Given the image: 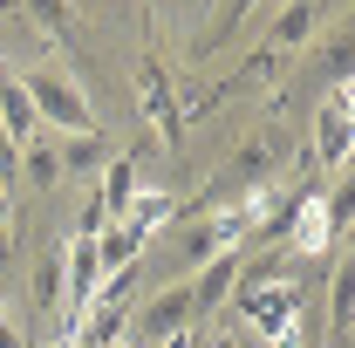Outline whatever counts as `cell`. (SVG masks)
I'll list each match as a JSON object with an SVG mask.
<instances>
[{
  "label": "cell",
  "instance_id": "cell-1",
  "mask_svg": "<svg viewBox=\"0 0 355 348\" xmlns=\"http://www.w3.org/2000/svg\"><path fill=\"white\" fill-rule=\"evenodd\" d=\"M21 89H28V103H35V123L55 137H83V130H103L96 123V103H89V89L76 69H62V62H48V69H35V76H21Z\"/></svg>",
  "mask_w": 355,
  "mask_h": 348
},
{
  "label": "cell",
  "instance_id": "cell-2",
  "mask_svg": "<svg viewBox=\"0 0 355 348\" xmlns=\"http://www.w3.org/2000/svg\"><path fill=\"white\" fill-rule=\"evenodd\" d=\"M198 328V294H191V280H164L150 301L130 307V335L150 348H164L171 335H191Z\"/></svg>",
  "mask_w": 355,
  "mask_h": 348
},
{
  "label": "cell",
  "instance_id": "cell-3",
  "mask_svg": "<svg viewBox=\"0 0 355 348\" xmlns=\"http://www.w3.org/2000/svg\"><path fill=\"white\" fill-rule=\"evenodd\" d=\"M287 69H294V55H273V48H260V42H253V48H246V62H239L225 82H212L205 96H198V103H191V110H184V116L225 110V103H239V96H266V89H280V76H287Z\"/></svg>",
  "mask_w": 355,
  "mask_h": 348
},
{
  "label": "cell",
  "instance_id": "cell-4",
  "mask_svg": "<svg viewBox=\"0 0 355 348\" xmlns=\"http://www.w3.org/2000/svg\"><path fill=\"white\" fill-rule=\"evenodd\" d=\"M137 103H144V123L157 130V143H178V137H184V110H178V89H171L164 62H157L150 48L137 55Z\"/></svg>",
  "mask_w": 355,
  "mask_h": 348
},
{
  "label": "cell",
  "instance_id": "cell-5",
  "mask_svg": "<svg viewBox=\"0 0 355 348\" xmlns=\"http://www.w3.org/2000/svg\"><path fill=\"white\" fill-rule=\"evenodd\" d=\"M349 150H355V103H349V89H335L314 110V157L328 171H349Z\"/></svg>",
  "mask_w": 355,
  "mask_h": 348
},
{
  "label": "cell",
  "instance_id": "cell-6",
  "mask_svg": "<svg viewBox=\"0 0 355 348\" xmlns=\"http://www.w3.org/2000/svg\"><path fill=\"white\" fill-rule=\"evenodd\" d=\"M321 14H328V0H287V7L266 21L260 48H273V55H301V48L314 42V28H321Z\"/></svg>",
  "mask_w": 355,
  "mask_h": 348
},
{
  "label": "cell",
  "instance_id": "cell-7",
  "mask_svg": "<svg viewBox=\"0 0 355 348\" xmlns=\"http://www.w3.org/2000/svg\"><path fill=\"white\" fill-rule=\"evenodd\" d=\"M55 137V130H48ZM116 150H110V137L103 130H83V137H55V164H62V184H76V177H103Z\"/></svg>",
  "mask_w": 355,
  "mask_h": 348
},
{
  "label": "cell",
  "instance_id": "cell-8",
  "mask_svg": "<svg viewBox=\"0 0 355 348\" xmlns=\"http://www.w3.org/2000/svg\"><path fill=\"white\" fill-rule=\"evenodd\" d=\"M28 294H35V314L62 328V301H69V266H62V239H55L42 260H35V273H28Z\"/></svg>",
  "mask_w": 355,
  "mask_h": 348
},
{
  "label": "cell",
  "instance_id": "cell-9",
  "mask_svg": "<svg viewBox=\"0 0 355 348\" xmlns=\"http://www.w3.org/2000/svg\"><path fill=\"white\" fill-rule=\"evenodd\" d=\"M150 253V232L137 225V218H110L103 232H96V260H103V273H123V266H137Z\"/></svg>",
  "mask_w": 355,
  "mask_h": 348
},
{
  "label": "cell",
  "instance_id": "cell-10",
  "mask_svg": "<svg viewBox=\"0 0 355 348\" xmlns=\"http://www.w3.org/2000/svg\"><path fill=\"white\" fill-rule=\"evenodd\" d=\"M130 198H137V157H110V164H103V177H96V198H89V205H96V212H103V225H110V218L130 212Z\"/></svg>",
  "mask_w": 355,
  "mask_h": 348
},
{
  "label": "cell",
  "instance_id": "cell-11",
  "mask_svg": "<svg viewBox=\"0 0 355 348\" xmlns=\"http://www.w3.org/2000/svg\"><path fill=\"white\" fill-rule=\"evenodd\" d=\"M0 130H7V143H14V150H21L28 137H42V123H35V103H28L21 76H0Z\"/></svg>",
  "mask_w": 355,
  "mask_h": 348
},
{
  "label": "cell",
  "instance_id": "cell-12",
  "mask_svg": "<svg viewBox=\"0 0 355 348\" xmlns=\"http://www.w3.org/2000/svg\"><path fill=\"white\" fill-rule=\"evenodd\" d=\"M35 28H42L48 42H62V48H83V28H76V7L69 0H14Z\"/></svg>",
  "mask_w": 355,
  "mask_h": 348
},
{
  "label": "cell",
  "instance_id": "cell-13",
  "mask_svg": "<svg viewBox=\"0 0 355 348\" xmlns=\"http://www.w3.org/2000/svg\"><path fill=\"white\" fill-rule=\"evenodd\" d=\"M14 171H28L35 191H55L62 184V164H55V137H28L21 150H14Z\"/></svg>",
  "mask_w": 355,
  "mask_h": 348
},
{
  "label": "cell",
  "instance_id": "cell-14",
  "mask_svg": "<svg viewBox=\"0 0 355 348\" xmlns=\"http://www.w3.org/2000/svg\"><path fill=\"white\" fill-rule=\"evenodd\" d=\"M253 7H260V0H232V7H225L219 21H212V35H205V48H198V55H219V48H225V35H239Z\"/></svg>",
  "mask_w": 355,
  "mask_h": 348
},
{
  "label": "cell",
  "instance_id": "cell-15",
  "mask_svg": "<svg viewBox=\"0 0 355 348\" xmlns=\"http://www.w3.org/2000/svg\"><path fill=\"white\" fill-rule=\"evenodd\" d=\"M349 301H355V273H349V266H335V294H328V321H335V335H349Z\"/></svg>",
  "mask_w": 355,
  "mask_h": 348
},
{
  "label": "cell",
  "instance_id": "cell-16",
  "mask_svg": "<svg viewBox=\"0 0 355 348\" xmlns=\"http://www.w3.org/2000/svg\"><path fill=\"white\" fill-rule=\"evenodd\" d=\"M0 348H28V335H21V328H14L7 314H0Z\"/></svg>",
  "mask_w": 355,
  "mask_h": 348
},
{
  "label": "cell",
  "instance_id": "cell-17",
  "mask_svg": "<svg viewBox=\"0 0 355 348\" xmlns=\"http://www.w3.org/2000/svg\"><path fill=\"white\" fill-rule=\"evenodd\" d=\"M14 266V225H0V273Z\"/></svg>",
  "mask_w": 355,
  "mask_h": 348
},
{
  "label": "cell",
  "instance_id": "cell-18",
  "mask_svg": "<svg viewBox=\"0 0 355 348\" xmlns=\"http://www.w3.org/2000/svg\"><path fill=\"white\" fill-rule=\"evenodd\" d=\"M0 225H14V198L7 191H0Z\"/></svg>",
  "mask_w": 355,
  "mask_h": 348
},
{
  "label": "cell",
  "instance_id": "cell-19",
  "mask_svg": "<svg viewBox=\"0 0 355 348\" xmlns=\"http://www.w3.org/2000/svg\"><path fill=\"white\" fill-rule=\"evenodd\" d=\"M164 348H191V335H171V342H164Z\"/></svg>",
  "mask_w": 355,
  "mask_h": 348
},
{
  "label": "cell",
  "instance_id": "cell-20",
  "mask_svg": "<svg viewBox=\"0 0 355 348\" xmlns=\"http://www.w3.org/2000/svg\"><path fill=\"white\" fill-rule=\"evenodd\" d=\"M116 348H150V342H137V335H123V342H116Z\"/></svg>",
  "mask_w": 355,
  "mask_h": 348
},
{
  "label": "cell",
  "instance_id": "cell-21",
  "mask_svg": "<svg viewBox=\"0 0 355 348\" xmlns=\"http://www.w3.org/2000/svg\"><path fill=\"white\" fill-rule=\"evenodd\" d=\"M0 314H7V287H0Z\"/></svg>",
  "mask_w": 355,
  "mask_h": 348
},
{
  "label": "cell",
  "instance_id": "cell-22",
  "mask_svg": "<svg viewBox=\"0 0 355 348\" xmlns=\"http://www.w3.org/2000/svg\"><path fill=\"white\" fill-rule=\"evenodd\" d=\"M7 7H14V0H0V14H7Z\"/></svg>",
  "mask_w": 355,
  "mask_h": 348
},
{
  "label": "cell",
  "instance_id": "cell-23",
  "mask_svg": "<svg viewBox=\"0 0 355 348\" xmlns=\"http://www.w3.org/2000/svg\"><path fill=\"white\" fill-rule=\"evenodd\" d=\"M219 348H225V342H219Z\"/></svg>",
  "mask_w": 355,
  "mask_h": 348
}]
</instances>
